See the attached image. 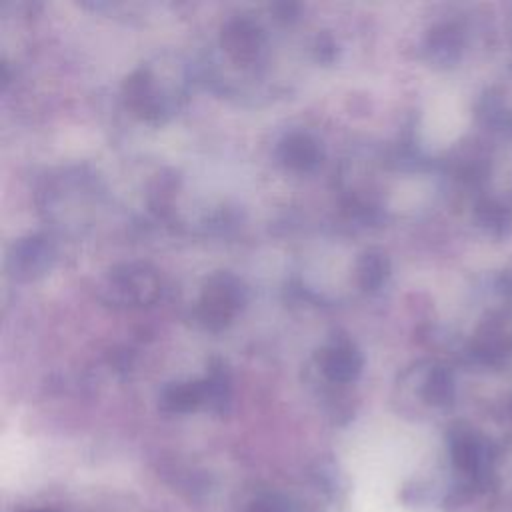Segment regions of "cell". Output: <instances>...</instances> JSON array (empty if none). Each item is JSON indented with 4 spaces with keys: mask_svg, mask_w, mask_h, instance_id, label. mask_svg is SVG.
Here are the masks:
<instances>
[{
    "mask_svg": "<svg viewBox=\"0 0 512 512\" xmlns=\"http://www.w3.org/2000/svg\"><path fill=\"white\" fill-rule=\"evenodd\" d=\"M314 52H316V58L322 60V62H330L336 54V44L332 40L330 34H320L316 38V44H314Z\"/></svg>",
    "mask_w": 512,
    "mask_h": 512,
    "instance_id": "cell-11",
    "label": "cell"
},
{
    "mask_svg": "<svg viewBox=\"0 0 512 512\" xmlns=\"http://www.w3.org/2000/svg\"><path fill=\"white\" fill-rule=\"evenodd\" d=\"M160 408L166 412H190L204 404V386L200 380H174L162 386L158 394Z\"/></svg>",
    "mask_w": 512,
    "mask_h": 512,
    "instance_id": "cell-8",
    "label": "cell"
},
{
    "mask_svg": "<svg viewBox=\"0 0 512 512\" xmlns=\"http://www.w3.org/2000/svg\"><path fill=\"white\" fill-rule=\"evenodd\" d=\"M390 276V260L376 248L364 250L356 260V282L366 292H376Z\"/></svg>",
    "mask_w": 512,
    "mask_h": 512,
    "instance_id": "cell-10",
    "label": "cell"
},
{
    "mask_svg": "<svg viewBox=\"0 0 512 512\" xmlns=\"http://www.w3.org/2000/svg\"><path fill=\"white\" fill-rule=\"evenodd\" d=\"M56 260V250L50 238L28 234L18 238L8 252V270L18 280H36L44 276Z\"/></svg>",
    "mask_w": 512,
    "mask_h": 512,
    "instance_id": "cell-4",
    "label": "cell"
},
{
    "mask_svg": "<svg viewBox=\"0 0 512 512\" xmlns=\"http://www.w3.org/2000/svg\"><path fill=\"white\" fill-rule=\"evenodd\" d=\"M220 44L236 64L250 66L260 60L266 46V36L256 20L236 16L224 24Z\"/></svg>",
    "mask_w": 512,
    "mask_h": 512,
    "instance_id": "cell-6",
    "label": "cell"
},
{
    "mask_svg": "<svg viewBox=\"0 0 512 512\" xmlns=\"http://www.w3.org/2000/svg\"><path fill=\"white\" fill-rule=\"evenodd\" d=\"M202 386H204V404H208L212 410H224V406L230 402L232 378H230V368L222 358H212L208 362V370L202 378Z\"/></svg>",
    "mask_w": 512,
    "mask_h": 512,
    "instance_id": "cell-9",
    "label": "cell"
},
{
    "mask_svg": "<svg viewBox=\"0 0 512 512\" xmlns=\"http://www.w3.org/2000/svg\"><path fill=\"white\" fill-rule=\"evenodd\" d=\"M278 162L292 172H312L322 162V144L306 130H290L276 142Z\"/></svg>",
    "mask_w": 512,
    "mask_h": 512,
    "instance_id": "cell-7",
    "label": "cell"
},
{
    "mask_svg": "<svg viewBox=\"0 0 512 512\" xmlns=\"http://www.w3.org/2000/svg\"><path fill=\"white\" fill-rule=\"evenodd\" d=\"M246 284L228 270H218L206 276L196 302V318L206 330L226 328L236 314L246 306Z\"/></svg>",
    "mask_w": 512,
    "mask_h": 512,
    "instance_id": "cell-3",
    "label": "cell"
},
{
    "mask_svg": "<svg viewBox=\"0 0 512 512\" xmlns=\"http://www.w3.org/2000/svg\"><path fill=\"white\" fill-rule=\"evenodd\" d=\"M364 368L360 348L346 336H334L318 352V370L332 384L354 382Z\"/></svg>",
    "mask_w": 512,
    "mask_h": 512,
    "instance_id": "cell-5",
    "label": "cell"
},
{
    "mask_svg": "<svg viewBox=\"0 0 512 512\" xmlns=\"http://www.w3.org/2000/svg\"><path fill=\"white\" fill-rule=\"evenodd\" d=\"M162 282L146 262H124L114 266L100 284V298L116 308H140L158 300Z\"/></svg>",
    "mask_w": 512,
    "mask_h": 512,
    "instance_id": "cell-2",
    "label": "cell"
},
{
    "mask_svg": "<svg viewBox=\"0 0 512 512\" xmlns=\"http://www.w3.org/2000/svg\"><path fill=\"white\" fill-rule=\"evenodd\" d=\"M186 94V76L176 60L148 62L124 82V100L142 120L160 122L172 116Z\"/></svg>",
    "mask_w": 512,
    "mask_h": 512,
    "instance_id": "cell-1",
    "label": "cell"
}]
</instances>
